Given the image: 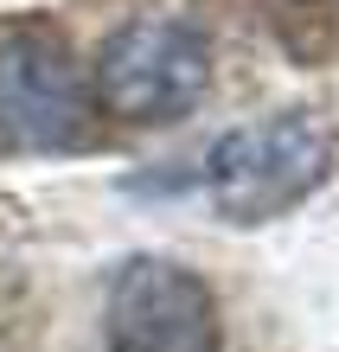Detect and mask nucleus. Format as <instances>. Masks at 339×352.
<instances>
[{
    "label": "nucleus",
    "mask_w": 339,
    "mask_h": 352,
    "mask_svg": "<svg viewBox=\"0 0 339 352\" xmlns=\"http://www.w3.org/2000/svg\"><path fill=\"white\" fill-rule=\"evenodd\" d=\"M211 90V38L193 19L141 13L102 38L90 65V96L116 122H179Z\"/></svg>",
    "instance_id": "f257e3e1"
},
{
    "label": "nucleus",
    "mask_w": 339,
    "mask_h": 352,
    "mask_svg": "<svg viewBox=\"0 0 339 352\" xmlns=\"http://www.w3.org/2000/svg\"><path fill=\"white\" fill-rule=\"evenodd\" d=\"M333 173V129L301 109L230 129L211 148V205L230 224H269L314 199Z\"/></svg>",
    "instance_id": "f03ea898"
},
{
    "label": "nucleus",
    "mask_w": 339,
    "mask_h": 352,
    "mask_svg": "<svg viewBox=\"0 0 339 352\" xmlns=\"http://www.w3.org/2000/svg\"><path fill=\"white\" fill-rule=\"evenodd\" d=\"M96 135V96L52 26H13L0 38V148L65 154Z\"/></svg>",
    "instance_id": "7ed1b4c3"
},
{
    "label": "nucleus",
    "mask_w": 339,
    "mask_h": 352,
    "mask_svg": "<svg viewBox=\"0 0 339 352\" xmlns=\"http://www.w3.org/2000/svg\"><path fill=\"white\" fill-rule=\"evenodd\" d=\"M218 295L166 256H129L109 282V352H218Z\"/></svg>",
    "instance_id": "20e7f679"
}]
</instances>
